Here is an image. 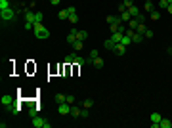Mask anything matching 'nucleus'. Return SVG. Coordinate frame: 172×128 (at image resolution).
Here are the masks:
<instances>
[{
    "mask_svg": "<svg viewBox=\"0 0 172 128\" xmlns=\"http://www.w3.org/2000/svg\"><path fill=\"white\" fill-rule=\"evenodd\" d=\"M168 54H170V56H172V48H170V50H168Z\"/></svg>",
    "mask_w": 172,
    "mask_h": 128,
    "instance_id": "48",
    "label": "nucleus"
},
{
    "mask_svg": "<svg viewBox=\"0 0 172 128\" xmlns=\"http://www.w3.org/2000/svg\"><path fill=\"white\" fill-rule=\"evenodd\" d=\"M15 13H17V6L8 8V10H0V17H2V23H12L15 19Z\"/></svg>",
    "mask_w": 172,
    "mask_h": 128,
    "instance_id": "1",
    "label": "nucleus"
},
{
    "mask_svg": "<svg viewBox=\"0 0 172 128\" xmlns=\"http://www.w3.org/2000/svg\"><path fill=\"white\" fill-rule=\"evenodd\" d=\"M124 10H126V8H124V4H119V13H122Z\"/></svg>",
    "mask_w": 172,
    "mask_h": 128,
    "instance_id": "44",
    "label": "nucleus"
},
{
    "mask_svg": "<svg viewBox=\"0 0 172 128\" xmlns=\"http://www.w3.org/2000/svg\"><path fill=\"white\" fill-rule=\"evenodd\" d=\"M69 21H71V23H73V25H75L76 21H78V15H76V13H73V15H69Z\"/></svg>",
    "mask_w": 172,
    "mask_h": 128,
    "instance_id": "37",
    "label": "nucleus"
},
{
    "mask_svg": "<svg viewBox=\"0 0 172 128\" xmlns=\"http://www.w3.org/2000/svg\"><path fill=\"white\" fill-rule=\"evenodd\" d=\"M29 117H31V119L38 117V113H37V107H29Z\"/></svg>",
    "mask_w": 172,
    "mask_h": 128,
    "instance_id": "33",
    "label": "nucleus"
},
{
    "mask_svg": "<svg viewBox=\"0 0 172 128\" xmlns=\"http://www.w3.org/2000/svg\"><path fill=\"white\" fill-rule=\"evenodd\" d=\"M35 13H37V12H33V10L25 8V13H23V15H25V21H27V23H35Z\"/></svg>",
    "mask_w": 172,
    "mask_h": 128,
    "instance_id": "6",
    "label": "nucleus"
},
{
    "mask_svg": "<svg viewBox=\"0 0 172 128\" xmlns=\"http://www.w3.org/2000/svg\"><path fill=\"white\" fill-rule=\"evenodd\" d=\"M141 38H143V34H140V32H132V42L134 44H138V42H141Z\"/></svg>",
    "mask_w": 172,
    "mask_h": 128,
    "instance_id": "17",
    "label": "nucleus"
},
{
    "mask_svg": "<svg viewBox=\"0 0 172 128\" xmlns=\"http://www.w3.org/2000/svg\"><path fill=\"white\" fill-rule=\"evenodd\" d=\"M10 109V113H12L13 117H19V113H21V107H19V105H15V103H13L12 107H8Z\"/></svg>",
    "mask_w": 172,
    "mask_h": 128,
    "instance_id": "14",
    "label": "nucleus"
},
{
    "mask_svg": "<svg viewBox=\"0 0 172 128\" xmlns=\"http://www.w3.org/2000/svg\"><path fill=\"white\" fill-rule=\"evenodd\" d=\"M115 54H117V56H124V54H126V46L119 42V44H117V48H115Z\"/></svg>",
    "mask_w": 172,
    "mask_h": 128,
    "instance_id": "10",
    "label": "nucleus"
},
{
    "mask_svg": "<svg viewBox=\"0 0 172 128\" xmlns=\"http://www.w3.org/2000/svg\"><path fill=\"white\" fill-rule=\"evenodd\" d=\"M31 121H33V126L35 128H44V124H46V121L40 119V117H35V119H31Z\"/></svg>",
    "mask_w": 172,
    "mask_h": 128,
    "instance_id": "8",
    "label": "nucleus"
},
{
    "mask_svg": "<svg viewBox=\"0 0 172 128\" xmlns=\"http://www.w3.org/2000/svg\"><path fill=\"white\" fill-rule=\"evenodd\" d=\"M42 21H44V13L37 12V13H35V23H42Z\"/></svg>",
    "mask_w": 172,
    "mask_h": 128,
    "instance_id": "22",
    "label": "nucleus"
},
{
    "mask_svg": "<svg viewBox=\"0 0 172 128\" xmlns=\"http://www.w3.org/2000/svg\"><path fill=\"white\" fill-rule=\"evenodd\" d=\"M136 19L140 21V23H143V21H145V15H141V12H140V15H136Z\"/></svg>",
    "mask_w": 172,
    "mask_h": 128,
    "instance_id": "41",
    "label": "nucleus"
},
{
    "mask_svg": "<svg viewBox=\"0 0 172 128\" xmlns=\"http://www.w3.org/2000/svg\"><path fill=\"white\" fill-rule=\"evenodd\" d=\"M57 113H59V115H69L71 113V105L67 101L59 103V105H57Z\"/></svg>",
    "mask_w": 172,
    "mask_h": 128,
    "instance_id": "4",
    "label": "nucleus"
},
{
    "mask_svg": "<svg viewBox=\"0 0 172 128\" xmlns=\"http://www.w3.org/2000/svg\"><path fill=\"white\" fill-rule=\"evenodd\" d=\"M88 61H90V63H92V65H94L96 69H102V67H103V59H102V58H96V59H88Z\"/></svg>",
    "mask_w": 172,
    "mask_h": 128,
    "instance_id": "11",
    "label": "nucleus"
},
{
    "mask_svg": "<svg viewBox=\"0 0 172 128\" xmlns=\"http://www.w3.org/2000/svg\"><path fill=\"white\" fill-rule=\"evenodd\" d=\"M65 101L69 103V105H73V103H75V96H73V94H67V96H65Z\"/></svg>",
    "mask_w": 172,
    "mask_h": 128,
    "instance_id": "32",
    "label": "nucleus"
},
{
    "mask_svg": "<svg viewBox=\"0 0 172 128\" xmlns=\"http://www.w3.org/2000/svg\"><path fill=\"white\" fill-rule=\"evenodd\" d=\"M149 119H151V122H161V119H163V117H161L159 113H151V117H149Z\"/></svg>",
    "mask_w": 172,
    "mask_h": 128,
    "instance_id": "30",
    "label": "nucleus"
},
{
    "mask_svg": "<svg viewBox=\"0 0 172 128\" xmlns=\"http://www.w3.org/2000/svg\"><path fill=\"white\" fill-rule=\"evenodd\" d=\"M57 19H69V10L65 8V10H59V13H57Z\"/></svg>",
    "mask_w": 172,
    "mask_h": 128,
    "instance_id": "13",
    "label": "nucleus"
},
{
    "mask_svg": "<svg viewBox=\"0 0 172 128\" xmlns=\"http://www.w3.org/2000/svg\"><path fill=\"white\" fill-rule=\"evenodd\" d=\"M143 36H145V38H151V36H153V31H151V29H147V31L143 32Z\"/></svg>",
    "mask_w": 172,
    "mask_h": 128,
    "instance_id": "40",
    "label": "nucleus"
},
{
    "mask_svg": "<svg viewBox=\"0 0 172 128\" xmlns=\"http://www.w3.org/2000/svg\"><path fill=\"white\" fill-rule=\"evenodd\" d=\"M140 25V21L136 19V17H132V19L128 21V29H132V31H136V27Z\"/></svg>",
    "mask_w": 172,
    "mask_h": 128,
    "instance_id": "18",
    "label": "nucleus"
},
{
    "mask_svg": "<svg viewBox=\"0 0 172 128\" xmlns=\"http://www.w3.org/2000/svg\"><path fill=\"white\" fill-rule=\"evenodd\" d=\"M59 2H61V0H50V4H52V6H57Z\"/></svg>",
    "mask_w": 172,
    "mask_h": 128,
    "instance_id": "46",
    "label": "nucleus"
},
{
    "mask_svg": "<svg viewBox=\"0 0 172 128\" xmlns=\"http://www.w3.org/2000/svg\"><path fill=\"white\" fill-rule=\"evenodd\" d=\"M67 10H69V15H73V13H76V8H75V6H69V8H67Z\"/></svg>",
    "mask_w": 172,
    "mask_h": 128,
    "instance_id": "42",
    "label": "nucleus"
},
{
    "mask_svg": "<svg viewBox=\"0 0 172 128\" xmlns=\"http://www.w3.org/2000/svg\"><path fill=\"white\" fill-rule=\"evenodd\" d=\"M119 17H121V21H122V23H128V21L132 19V15H130V12H128V10H124V12H122L121 15H119Z\"/></svg>",
    "mask_w": 172,
    "mask_h": 128,
    "instance_id": "12",
    "label": "nucleus"
},
{
    "mask_svg": "<svg viewBox=\"0 0 172 128\" xmlns=\"http://www.w3.org/2000/svg\"><path fill=\"white\" fill-rule=\"evenodd\" d=\"M75 56H76V52H73V54H69V56H65V63L71 65L73 63V59H75Z\"/></svg>",
    "mask_w": 172,
    "mask_h": 128,
    "instance_id": "26",
    "label": "nucleus"
},
{
    "mask_svg": "<svg viewBox=\"0 0 172 128\" xmlns=\"http://www.w3.org/2000/svg\"><path fill=\"white\" fill-rule=\"evenodd\" d=\"M166 2H168V4H172V0H166Z\"/></svg>",
    "mask_w": 172,
    "mask_h": 128,
    "instance_id": "49",
    "label": "nucleus"
},
{
    "mask_svg": "<svg viewBox=\"0 0 172 128\" xmlns=\"http://www.w3.org/2000/svg\"><path fill=\"white\" fill-rule=\"evenodd\" d=\"M33 31H35V36H37L38 40H46V38H50V31H48V29H46L42 23H35Z\"/></svg>",
    "mask_w": 172,
    "mask_h": 128,
    "instance_id": "2",
    "label": "nucleus"
},
{
    "mask_svg": "<svg viewBox=\"0 0 172 128\" xmlns=\"http://www.w3.org/2000/svg\"><path fill=\"white\" fill-rule=\"evenodd\" d=\"M103 48H105V50H109V52H115V48H117V42H115L113 38H107L105 42H103Z\"/></svg>",
    "mask_w": 172,
    "mask_h": 128,
    "instance_id": "7",
    "label": "nucleus"
},
{
    "mask_svg": "<svg viewBox=\"0 0 172 128\" xmlns=\"http://www.w3.org/2000/svg\"><path fill=\"white\" fill-rule=\"evenodd\" d=\"M80 117H82V119H86V117H88V109H82V113H80Z\"/></svg>",
    "mask_w": 172,
    "mask_h": 128,
    "instance_id": "43",
    "label": "nucleus"
},
{
    "mask_svg": "<svg viewBox=\"0 0 172 128\" xmlns=\"http://www.w3.org/2000/svg\"><path fill=\"white\" fill-rule=\"evenodd\" d=\"M128 12H130V15H132V17H136V15H140V8H138L136 4H134V6H130V8H128Z\"/></svg>",
    "mask_w": 172,
    "mask_h": 128,
    "instance_id": "15",
    "label": "nucleus"
},
{
    "mask_svg": "<svg viewBox=\"0 0 172 128\" xmlns=\"http://www.w3.org/2000/svg\"><path fill=\"white\" fill-rule=\"evenodd\" d=\"M13 101H15V97H13L12 94H4V96L0 97V103H2L4 107H12Z\"/></svg>",
    "mask_w": 172,
    "mask_h": 128,
    "instance_id": "3",
    "label": "nucleus"
},
{
    "mask_svg": "<svg viewBox=\"0 0 172 128\" xmlns=\"http://www.w3.org/2000/svg\"><path fill=\"white\" fill-rule=\"evenodd\" d=\"M86 38H88V32L86 31H76V40H82L84 42Z\"/></svg>",
    "mask_w": 172,
    "mask_h": 128,
    "instance_id": "19",
    "label": "nucleus"
},
{
    "mask_svg": "<svg viewBox=\"0 0 172 128\" xmlns=\"http://www.w3.org/2000/svg\"><path fill=\"white\" fill-rule=\"evenodd\" d=\"M63 101H65V96H63V94H57V96H56V103L59 105V103H63Z\"/></svg>",
    "mask_w": 172,
    "mask_h": 128,
    "instance_id": "34",
    "label": "nucleus"
},
{
    "mask_svg": "<svg viewBox=\"0 0 172 128\" xmlns=\"http://www.w3.org/2000/svg\"><path fill=\"white\" fill-rule=\"evenodd\" d=\"M166 10H168V13L172 15V4H168V6H166Z\"/></svg>",
    "mask_w": 172,
    "mask_h": 128,
    "instance_id": "47",
    "label": "nucleus"
},
{
    "mask_svg": "<svg viewBox=\"0 0 172 128\" xmlns=\"http://www.w3.org/2000/svg\"><path fill=\"white\" fill-rule=\"evenodd\" d=\"M149 17H151L153 21H157L161 17V12H159V10H151V12H149Z\"/></svg>",
    "mask_w": 172,
    "mask_h": 128,
    "instance_id": "21",
    "label": "nucleus"
},
{
    "mask_svg": "<svg viewBox=\"0 0 172 128\" xmlns=\"http://www.w3.org/2000/svg\"><path fill=\"white\" fill-rule=\"evenodd\" d=\"M147 31V27H145V23H140V25L136 27V32H140V34H143V32Z\"/></svg>",
    "mask_w": 172,
    "mask_h": 128,
    "instance_id": "27",
    "label": "nucleus"
},
{
    "mask_svg": "<svg viewBox=\"0 0 172 128\" xmlns=\"http://www.w3.org/2000/svg\"><path fill=\"white\" fill-rule=\"evenodd\" d=\"M151 10H155V6H153V2H145V12L149 13Z\"/></svg>",
    "mask_w": 172,
    "mask_h": 128,
    "instance_id": "35",
    "label": "nucleus"
},
{
    "mask_svg": "<svg viewBox=\"0 0 172 128\" xmlns=\"http://www.w3.org/2000/svg\"><path fill=\"white\" fill-rule=\"evenodd\" d=\"M122 34H124V32L117 31V32H113V34H111V38H113L115 42H117V44H119V42H121V40H122Z\"/></svg>",
    "mask_w": 172,
    "mask_h": 128,
    "instance_id": "16",
    "label": "nucleus"
},
{
    "mask_svg": "<svg viewBox=\"0 0 172 128\" xmlns=\"http://www.w3.org/2000/svg\"><path fill=\"white\" fill-rule=\"evenodd\" d=\"M96 58H100V52H98V50H92V52H90V59H96Z\"/></svg>",
    "mask_w": 172,
    "mask_h": 128,
    "instance_id": "36",
    "label": "nucleus"
},
{
    "mask_svg": "<svg viewBox=\"0 0 172 128\" xmlns=\"http://www.w3.org/2000/svg\"><path fill=\"white\" fill-rule=\"evenodd\" d=\"M166 6H168V2H166V0H159V8H161V10H166Z\"/></svg>",
    "mask_w": 172,
    "mask_h": 128,
    "instance_id": "38",
    "label": "nucleus"
},
{
    "mask_svg": "<svg viewBox=\"0 0 172 128\" xmlns=\"http://www.w3.org/2000/svg\"><path fill=\"white\" fill-rule=\"evenodd\" d=\"M80 113H82V109L80 107H73V105H71V115L73 117H80Z\"/></svg>",
    "mask_w": 172,
    "mask_h": 128,
    "instance_id": "23",
    "label": "nucleus"
},
{
    "mask_svg": "<svg viewBox=\"0 0 172 128\" xmlns=\"http://www.w3.org/2000/svg\"><path fill=\"white\" fill-rule=\"evenodd\" d=\"M8 8H12L10 0H0V10H8Z\"/></svg>",
    "mask_w": 172,
    "mask_h": 128,
    "instance_id": "29",
    "label": "nucleus"
},
{
    "mask_svg": "<svg viewBox=\"0 0 172 128\" xmlns=\"http://www.w3.org/2000/svg\"><path fill=\"white\" fill-rule=\"evenodd\" d=\"M151 128H161V122H151Z\"/></svg>",
    "mask_w": 172,
    "mask_h": 128,
    "instance_id": "45",
    "label": "nucleus"
},
{
    "mask_svg": "<svg viewBox=\"0 0 172 128\" xmlns=\"http://www.w3.org/2000/svg\"><path fill=\"white\" fill-rule=\"evenodd\" d=\"M76 31H78V29H71L69 31V34H67V44H75L76 42Z\"/></svg>",
    "mask_w": 172,
    "mask_h": 128,
    "instance_id": "5",
    "label": "nucleus"
},
{
    "mask_svg": "<svg viewBox=\"0 0 172 128\" xmlns=\"http://www.w3.org/2000/svg\"><path fill=\"white\" fill-rule=\"evenodd\" d=\"M109 23V25H121L122 21H121V17H117V15H107V19H105Z\"/></svg>",
    "mask_w": 172,
    "mask_h": 128,
    "instance_id": "9",
    "label": "nucleus"
},
{
    "mask_svg": "<svg viewBox=\"0 0 172 128\" xmlns=\"http://www.w3.org/2000/svg\"><path fill=\"white\" fill-rule=\"evenodd\" d=\"M172 126V121L168 119H161V128H170Z\"/></svg>",
    "mask_w": 172,
    "mask_h": 128,
    "instance_id": "25",
    "label": "nucleus"
},
{
    "mask_svg": "<svg viewBox=\"0 0 172 128\" xmlns=\"http://www.w3.org/2000/svg\"><path fill=\"white\" fill-rule=\"evenodd\" d=\"M73 50H75V52H80V50H82V40H76L75 44H73Z\"/></svg>",
    "mask_w": 172,
    "mask_h": 128,
    "instance_id": "31",
    "label": "nucleus"
},
{
    "mask_svg": "<svg viewBox=\"0 0 172 128\" xmlns=\"http://www.w3.org/2000/svg\"><path fill=\"white\" fill-rule=\"evenodd\" d=\"M121 44H124V46L132 44V36H130V34H122V40H121Z\"/></svg>",
    "mask_w": 172,
    "mask_h": 128,
    "instance_id": "20",
    "label": "nucleus"
},
{
    "mask_svg": "<svg viewBox=\"0 0 172 128\" xmlns=\"http://www.w3.org/2000/svg\"><path fill=\"white\" fill-rule=\"evenodd\" d=\"M86 61H88V59H82V58H80V56H75V59H73V63L80 65V67H82V65L86 63Z\"/></svg>",
    "mask_w": 172,
    "mask_h": 128,
    "instance_id": "24",
    "label": "nucleus"
},
{
    "mask_svg": "<svg viewBox=\"0 0 172 128\" xmlns=\"http://www.w3.org/2000/svg\"><path fill=\"white\" fill-rule=\"evenodd\" d=\"M122 4H124V8H130V6H134V0H124V2H122Z\"/></svg>",
    "mask_w": 172,
    "mask_h": 128,
    "instance_id": "39",
    "label": "nucleus"
},
{
    "mask_svg": "<svg viewBox=\"0 0 172 128\" xmlns=\"http://www.w3.org/2000/svg\"><path fill=\"white\" fill-rule=\"evenodd\" d=\"M92 105H94V99H90V97H88V99H84V101H82V107H84V109H90V107H92Z\"/></svg>",
    "mask_w": 172,
    "mask_h": 128,
    "instance_id": "28",
    "label": "nucleus"
}]
</instances>
